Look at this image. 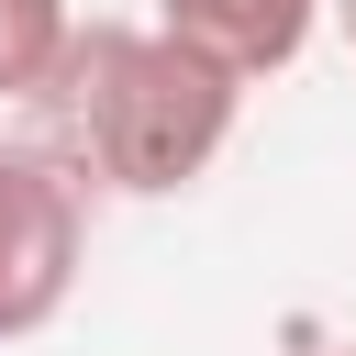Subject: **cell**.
Masks as SVG:
<instances>
[{"label":"cell","instance_id":"cell-1","mask_svg":"<svg viewBox=\"0 0 356 356\" xmlns=\"http://www.w3.org/2000/svg\"><path fill=\"white\" fill-rule=\"evenodd\" d=\"M44 100L67 111L78 167L111 178L122 200L200 189L211 156L245 122V78L167 22H67V56H56Z\"/></svg>","mask_w":356,"mask_h":356},{"label":"cell","instance_id":"cell-2","mask_svg":"<svg viewBox=\"0 0 356 356\" xmlns=\"http://www.w3.org/2000/svg\"><path fill=\"white\" fill-rule=\"evenodd\" d=\"M78 245H89V200L67 167L44 156H0V345L44 334L78 289Z\"/></svg>","mask_w":356,"mask_h":356},{"label":"cell","instance_id":"cell-3","mask_svg":"<svg viewBox=\"0 0 356 356\" xmlns=\"http://www.w3.org/2000/svg\"><path fill=\"white\" fill-rule=\"evenodd\" d=\"M156 22H167V33H189L200 56H222V67L256 89V78H278V67L312 44L323 0H156Z\"/></svg>","mask_w":356,"mask_h":356},{"label":"cell","instance_id":"cell-4","mask_svg":"<svg viewBox=\"0 0 356 356\" xmlns=\"http://www.w3.org/2000/svg\"><path fill=\"white\" fill-rule=\"evenodd\" d=\"M67 0H0V100H44L56 56H67Z\"/></svg>","mask_w":356,"mask_h":356},{"label":"cell","instance_id":"cell-5","mask_svg":"<svg viewBox=\"0 0 356 356\" xmlns=\"http://www.w3.org/2000/svg\"><path fill=\"white\" fill-rule=\"evenodd\" d=\"M323 11H334V33H345V56H356V0H323Z\"/></svg>","mask_w":356,"mask_h":356},{"label":"cell","instance_id":"cell-6","mask_svg":"<svg viewBox=\"0 0 356 356\" xmlns=\"http://www.w3.org/2000/svg\"><path fill=\"white\" fill-rule=\"evenodd\" d=\"M334 356H356V345H334Z\"/></svg>","mask_w":356,"mask_h":356}]
</instances>
